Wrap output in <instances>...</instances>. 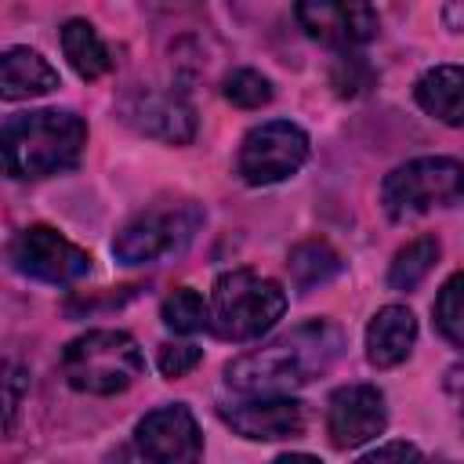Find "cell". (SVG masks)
I'll list each match as a JSON object with an SVG mask.
<instances>
[{
    "instance_id": "obj_25",
    "label": "cell",
    "mask_w": 464,
    "mask_h": 464,
    "mask_svg": "<svg viewBox=\"0 0 464 464\" xmlns=\"http://www.w3.org/2000/svg\"><path fill=\"white\" fill-rule=\"evenodd\" d=\"M355 464H417V446H410V442H388V446H377L373 453L359 457Z\"/></svg>"
},
{
    "instance_id": "obj_12",
    "label": "cell",
    "mask_w": 464,
    "mask_h": 464,
    "mask_svg": "<svg viewBox=\"0 0 464 464\" xmlns=\"http://www.w3.org/2000/svg\"><path fill=\"white\" fill-rule=\"evenodd\" d=\"M294 14L308 36L344 47V51L373 40L377 25H381V18L370 4H297Z\"/></svg>"
},
{
    "instance_id": "obj_11",
    "label": "cell",
    "mask_w": 464,
    "mask_h": 464,
    "mask_svg": "<svg viewBox=\"0 0 464 464\" xmlns=\"http://www.w3.org/2000/svg\"><path fill=\"white\" fill-rule=\"evenodd\" d=\"M388 424V410H384V395L370 384H348L337 388L330 395V410H326V431L330 442L337 450H352L370 442L373 435H381Z\"/></svg>"
},
{
    "instance_id": "obj_28",
    "label": "cell",
    "mask_w": 464,
    "mask_h": 464,
    "mask_svg": "<svg viewBox=\"0 0 464 464\" xmlns=\"http://www.w3.org/2000/svg\"><path fill=\"white\" fill-rule=\"evenodd\" d=\"M428 464H450V460H428Z\"/></svg>"
},
{
    "instance_id": "obj_14",
    "label": "cell",
    "mask_w": 464,
    "mask_h": 464,
    "mask_svg": "<svg viewBox=\"0 0 464 464\" xmlns=\"http://www.w3.org/2000/svg\"><path fill=\"white\" fill-rule=\"evenodd\" d=\"M417 341V319L402 304H384L366 326V355L373 366H395Z\"/></svg>"
},
{
    "instance_id": "obj_2",
    "label": "cell",
    "mask_w": 464,
    "mask_h": 464,
    "mask_svg": "<svg viewBox=\"0 0 464 464\" xmlns=\"http://www.w3.org/2000/svg\"><path fill=\"white\" fill-rule=\"evenodd\" d=\"M0 145L11 178H47L76 167L87 145V127L76 112L65 109L22 112L4 123Z\"/></svg>"
},
{
    "instance_id": "obj_22",
    "label": "cell",
    "mask_w": 464,
    "mask_h": 464,
    "mask_svg": "<svg viewBox=\"0 0 464 464\" xmlns=\"http://www.w3.org/2000/svg\"><path fill=\"white\" fill-rule=\"evenodd\" d=\"M225 98L239 109H261L265 102H272V83L254 69H236L225 80Z\"/></svg>"
},
{
    "instance_id": "obj_24",
    "label": "cell",
    "mask_w": 464,
    "mask_h": 464,
    "mask_svg": "<svg viewBox=\"0 0 464 464\" xmlns=\"http://www.w3.org/2000/svg\"><path fill=\"white\" fill-rule=\"evenodd\" d=\"M199 348L196 344H160V370L167 373V377H181V373H188L196 362H199Z\"/></svg>"
},
{
    "instance_id": "obj_21",
    "label": "cell",
    "mask_w": 464,
    "mask_h": 464,
    "mask_svg": "<svg viewBox=\"0 0 464 464\" xmlns=\"http://www.w3.org/2000/svg\"><path fill=\"white\" fill-rule=\"evenodd\" d=\"M435 326L446 341L464 348V272H453L435 297Z\"/></svg>"
},
{
    "instance_id": "obj_7",
    "label": "cell",
    "mask_w": 464,
    "mask_h": 464,
    "mask_svg": "<svg viewBox=\"0 0 464 464\" xmlns=\"http://www.w3.org/2000/svg\"><path fill=\"white\" fill-rule=\"evenodd\" d=\"M308 160V138L290 120L254 127L239 145V178L246 185H272L290 178Z\"/></svg>"
},
{
    "instance_id": "obj_15",
    "label": "cell",
    "mask_w": 464,
    "mask_h": 464,
    "mask_svg": "<svg viewBox=\"0 0 464 464\" xmlns=\"http://www.w3.org/2000/svg\"><path fill=\"white\" fill-rule=\"evenodd\" d=\"M58 87V72L51 69V62L29 47H7L0 58V94L7 102L18 98H33V94H47Z\"/></svg>"
},
{
    "instance_id": "obj_3",
    "label": "cell",
    "mask_w": 464,
    "mask_h": 464,
    "mask_svg": "<svg viewBox=\"0 0 464 464\" xmlns=\"http://www.w3.org/2000/svg\"><path fill=\"white\" fill-rule=\"evenodd\" d=\"M286 308V294L276 279H265L250 268L218 276L210 294V330L221 341H250L276 326Z\"/></svg>"
},
{
    "instance_id": "obj_18",
    "label": "cell",
    "mask_w": 464,
    "mask_h": 464,
    "mask_svg": "<svg viewBox=\"0 0 464 464\" xmlns=\"http://www.w3.org/2000/svg\"><path fill=\"white\" fill-rule=\"evenodd\" d=\"M286 268H290V279L297 290H312L341 272V254L326 239H304L290 250Z\"/></svg>"
},
{
    "instance_id": "obj_16",
    "label": "cell",
    "mask_w": 464,
    "mask_h": 464,
    "mask_svg": "<svg viewBox=\"0 0 464 464\" xmlns=\"http://www.w3.org/2000/svg\"><path fill=\"white\" fill-rule=\"evenodd\" d=\"M417 102L442 123H464V65H435L417 80Z\"/></svg>"
},
{
    "instance_id": "obj_23",
    "label": "cell",
    "mask_w": 464,
    "mask_h": 464,
    "mask_svg": "<svg viewBox=\"0 0 464 464\" xmlns=\"http://www.w3.org/2000/svg\"><path fill=\"white\" fill-rule=\"evenodd\" d=\"M370 83H373L370 65H366L359 54H348V51H344V54L337 58V65H334V87H337V94L355 98V94H362Z\"/></svg>"
},
{
    "instance_id": "obj_17",
    "label": "cell",
    "mask_w": 464,
    "mask_h": 464,
    "mask_svg": "<svg viewBox=\"0 0 464 464\" xmlns=\"http://www.w3.org/2000/svg\"><path fill=\"white\" fill-rule=\"evenodd\" d=\"M62 51H65L69 65H72L83 80H98V76H105V72L112 69L109 47H105L102 36L94 33V25L83 22V18H69V22L62 25Z\"/></svg>"
},
{
    "instance_id": "obj_20",
    "label": "cell",
    "mask_w": 464,
    "mask_h": 464,
    "mask_svg": "<svg viewBox=\"0 0 464 464\" xmlns=\"http://www.w3.org/2000/svg\"><path fill=\"white\" fill-rule=\"evenodd\" d=\"M160 315H163V323H167L170 330H178V334H196V330H203V326L210 323V308H207L203 297H199L196 290H188V286H178L174 294H167Z\"/></svg>"
},
{
    "instance_id": "obj_27",
    "label": "cell",
    "mask_w": 464,
    "mask_h": 464,
    "mask_svg": "<svg viewBox=\"0 0 464 464\" xmlns=\"http://www.w3.org/2000/svg\"><path fill=\"white\" fill-rule=\"evenodd\" d=\"M272 464H319V460L308 457V453H283V457H276Z\"/></svg>"
},
{
    "instance_id": "obj_4",
    "label": "cell",
    "mask_w": 464,
    "mask_h": 464,
    "mask_svg": "<svg viewBox=\"0 0 464 464\" xmlns=\"http://www.w3.org/2000/svg\"><path fill=\"white\" fill-rule=\"evenodd\" d=\"M145 370L141 348L123 330H91L65 344L62 373L76 392L87 395H116L134 384Z\"/></svg>"
},
{
    "instance_id": "obj_13",
    "label": "cell",
    "mask_w": 464,
    "mask_h": 464,
    "mask_svg": "<svg viewBox=\"0 0 464 464\" xmlns=\"http://www.w3.org/2000/svg\"><path fill=\"white\" fill-rule=\"evenodd\" d=\"M221 420L243 439H297L304 431V406L286 395H261L250 402L221 406Z\"/></svg>"
},
{
    "instance_id": "obj_5",
    "label": "cell",
    "mask_w": 464,
    "mask_h": 464,
    "mask_svg": "<svg viewBox=\"0 0 464 464\" xmlns=\"http://www.w3.org/2000/svg\"><path fill=\"white\" fill-rule=\"evenodd\" d=\"M460 196H464V167L450 156L410 160L395 167L381 185V203L395 221L424 214L431 207L457 203Z\"/></svg>"
},
{
    "instance_id": "obj_10",
    "label": "cell",
    "mask_w": 464,
    "mask_h": 464,
    "mask_svg": "<svg viewBox=\"0 0 464 464\" xmlns=\"http://www.w3.org/2000/svg\"><path fill=\"white\" fill-rule=\"evenodd\" d=\"M120 112L130 127H138L149 138L185 145L196 134V116L192 105L174 94V91H156V87H138L120 102Z\"/></svg>"
},
{
    "instance_id": "obj_1",
    "label": "cell",
    "mask_w": 464,
    "mask_h": 464,
    "mask_svg": "<svg viewBox=\"0 0 464 464\" xmlns=\"http://www.w3.org/2000/svg\"><path fill=\"white\" fill-rule=\"evenodd\" d=\"M344 348V334L334 323H304L272 344L228 362L225 381L243 395H283L326 373Z\"/></svg>"
},
{
    "instance_id": "obj_26",
    "label": "cell",
    "mask_w": 464,
    "mask_h": 464,
    "mask_svg": "<svg viewBox=\"0 0 464 464\" xmlns=\"http://www.w3.org/2000/svg\"><path fill=\"white\" fill-rule=\"evenodd\" d=\"M4 384H7V428H11V424H14V410H18V395H22V384H29V377H25L22 370H14V366H11Z\"/></svg>"
},
{
    "instance_id": "obj_8",
    "label": "cell",
    "mask_w": 464,
    "mask_h": 464,
    "mask_svg": "<svg viewBox=\"0 0 464 464\" xmlns=\"http://www.w3.org/2000/svg\"><path fill=\"white\" fill-rule=\"evenodd\" d=\"M11 261L22 276L44 279V283H72L91 272L87 250L58 236L51 225H29L11 243Z\"/></svg>"
},
{
    "instance_id": "obj_19",
    "label": "cell",
    "mask_w": 464,
    "mask_h": 464,
    "mask_svg": "<svg viewBox=\"0 0 464 464\" xmlns=\"http://www.w3.org/2000/svg\"><path fill=\"white\" fill-rule=\"evenodd\" d=\"M435 261H439V239H435V236H417V239H410V243L395 254V261H392V268H388V283H392L395 290H413V286L431 272Z\"/></svg>"
},
{
    "instance_id": "obj_9",
    "label": "cell",
    "mask_w": 464,
    "mask_h": 464,
    "mask_svg": "<svg viewBox=\"0 0 464 464\" xmlns=\"http://www.w3.org/2000/svg\"><path fill=\"white\" fill-rule=\"evenodd\" d=\"M138 450L152 464H196L203 439L185 406H160L138 420Z\"/></svg>"
},
{
    "instance_id": "obj_6",
    "label": "cell",
    "mask_w": 464,
    "mask_h": 464,
    "mask_svg": "<svg viewBox=\"0 0 464 464\" xmlns=\"http://www.w3.org/2000/svg\"><path fill=\"white\" fill-rule=\"evenodd\" d=\"M203 214L196 203H163L134 214L112 239V254L123 265H149L167 254H178L199 228Z\"/></svg>"
}]
</instances>
